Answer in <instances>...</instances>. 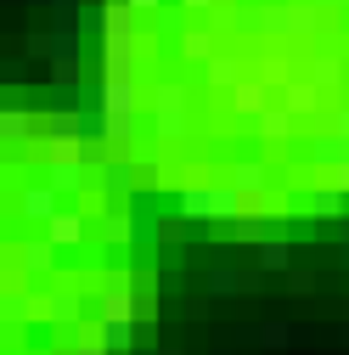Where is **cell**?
Here are the masks:
<instances>
[{
    "mask_svg": "<svg viewBox=\"0 0 349 355\" xmlns=\"http://www.w3.org/2000/svg\"><path fill=\"white\" fill-rule=\"evenodd\" d=\"M39 175L57 187V192H84V187H96V175L91 164H84V141H39Z\"/></svg>",
    "mask_w": 349,
    "mask_h": 355,
    "instance_id": "1",
    "label": "cell"
},
{
    "mask_svg": "<svg viewBox=\"0 0 349 355\" xmlns=\"http://www.w3.org/2000/svg\"><path fill=\"white\" fill-rule=\"evenodd\" d=\"M181 214L192 220H242V187H231V175L226 181H192L181 187Z\"/></svg>",
    "mask_w": 349,
    "mask_h": 355,
    "instance_id": "2",
    "label": "cell"
},
{
    "mask_svg": "<svg viewBox=\"0 0 349 355\" xmlns=\"http://www.w3.org/2000/svg\"><path fill=\"white\" fill-rule=\"evenodd\" d=\"M57 271V243L39 232V237H12L6 243V282L17 277H34V282H46Z\"/></svg>",
    "mask_w": 349,
    "mask_h": 355,
    "instance_id": "3",
    "label": "cell"
},
{
    "mask_svg": "<svg viewBox=\"0 0 349 355\" xmlns=\"http://www.w3.org/2000/svg\"><path fill=\"white\" fill-rule=\"evenodd\" d=\"M152 130H158V141L186 136V91L181 85H158L152 91Z\"/></svg>",
    "mask_w": 349,
    "mask_h": 355,
    "instance_id": "4",
    "label": "cell"
},
{
    "mask_svg": "<svg viewBox=\"0 0 349 355\" xmlns=\"http://www.w3.org/2000/svg\"><path fill=\"white\" fill-rule=\"evenodd\" d=\"M136 6L129 0H107V28H102V57H129L136 51Z\"/></svg>",
    "mask_w": 349,
    "mask_h": 355,
    "instance_id": "5",
    "label": "cell"
},
{
    "mask_svg": "<svg viewBox=\"0 0 349 355\" xmlns=\"http://www.w3.org/2000/svg\"><path fill=\"white\" fill-rule=\"evenodd\" d=\"M57 198H62V192L46 181V175H39L34 187H17V198H12V220H28V226H46V220L62 209Z\"/></svg>",
    "mask_w": 349,
    "mask_h": 355,
    "instance_id": "6",
    "label": "cell"
},
{
    "mask_svg": "<svg viewBox=\"0 0 349 355\" xmlns=\"http://www.w3.org/2000/svg\"><path fill=\"white\" fill-rule=\"evenodd\" d=\"M79 40L84 34H51V85H57V91H68V85L79 79Z\"/></svg>",
    "mask_w": 349,
    "mask_h": 355,
    "instance_id": "7",
    "label": "cell"
},
{
    "mask_svg": "<svg viewBox=\"0 0 349 355\" xmlns=\"http://www.w3.org/2000/svg\"><path fill=\"white\" fill-rule=\"evenodd\" d=\"M39 232H46L57 248H73V243H84V232H91V214H84V209H57Z\"/></svg>",
    "mask_w": 349,
    "mask_h": 355,
    "instance_id": "8",
    "label": "cell"
},
{
    "mask_svg": "<svg viewBox=\"0 0 349 355\" xmlns=\"http://www.w3.org/2000/svg\"><path fill=\"white\" fill-rule=\"evenodd\" d=\"M141 91H136V73H118V79H102V107L107 113H136Z\"/></svg>",
    "mask_w": 349,
    "mask_h": 355,
    "instance_id": "9",
    "label": "cell"
},
{
    "mask_svg": "<svg viewBox=\"0 0 349 355\" xmlns=\"http://www.w3.org/2000/svg\"><path fill=\"white\" fill-rule=\"evenodd\" d=\"M46 304H51V322H57V327H84V299H79V288H57V293H46Z\"/></svg>",
    "mask_w": 349,
    "mask_h": 355,
    "instance_id": "10",
    "label": "cell"
},
{
    "mask_svg": "<svg viewBox=\"0 0 349 355\" xmlns=\"http://www.w3.org/2000/svg\"><path fill=\"white\" fill-rule=\"evenodd\" d=\"M231 107H237L242 119H259V113L271 107V85H265V79H248V85H237V91H231Z\"/></svg>",
    "mask_w": 349,
    "mask_h": 355,
    "instance_id": "11",
    "label": "cell"
},
{
    "mask_svg": "<svg viewBox=\"0 0 349 355\" xmlns=\"http://www.w3.org/2000/svg\"><path fill=\"white\" fill-rule=\"evenodd\" d=\"M46 136H51V141H84V113H79V107L46 113Z\"/></svg>",
    "mask_w": 349,
    "mask_h": 355,
    "instance_id": "12",
    "label": "cell"
},
{
    "mask_svg": "<svg viewBox=\"0 0 349 355\" xmlns=\"http://www.w3.org/2000/svg\"><path fill=\"white\" fill-rule=\"evenodd\" d=\"M343 203H349V192H338V181H327V187H316L304 198V209L321 214V220H343Z\"/></svg>",
    "mask_w": 349,
    "mask_h": 355,
    "instance_id": "13",
    "label": "cell"
},
{
    "mask_svg": "<svg viewBox=\"0 0 349 355\" xmlns=\"http://www.w3.org/2000/svg\"><path fill=\"white\" fill-rule=\"evenodd\" d=\"M293 119H298L293 107H265L253 124H259V136H265V141H287L293 136Z\"/></svg>",
    "mask_w": 349,
    "mask_h": 355,
    "instance_id": "14",
    "label": "cell"
},
{
    "mask_svg": "<svg viewBox=\"0 0 349 355\" xmlns=\"http://www.w3.org/2000/svg\"><path fill=\"white\" fill-rule=\"evenodd\" d=\"M136 214H124V209H107L102 214V243H136Z\"/></svg>",
    "mask_w": 349,
    "mask_h": 355,
    "instance_id": "15",
    "label": "cell"
},
{
    "mask_svg": "<svg viewBox=\"0 0 349 355\" xmlns=\"http://www.w3.org/2000/svg\"><path fill=\"white\" fill-rule=\"evenodd\" d=\"M28 130H34V119H28L23 107H6V113H0V141H6V147H23Z\"/></svg>",
    "mask_w": 349,
    "mask_h": 355,
    "instance_id": "16",
    "label": "cell"
},
{
    "mask_svg": "<svg viewBox=\"0 0 349 355\" xmlns=\"http://www.w3.org/2000/svg\"><path fill=\"white\" fill-rule=\"evenodd\" d=\"M203 68H208V91H220V96H226V91H237V62H231V57L214 51Z\"/></svg>",
    "mask_w": 349,
    "mask_h": 355,
    "instance_id": "17",
    "label": "cell"
},
{
    "mask_svg": "<svg viewBox=\"0 0 349 355\" xmlns=\"http://www.w3.org/2000/svg\"><path fill=\"white\" fill-rule=\"evenodd\" d=\"M231 187H242V192H259V187H271V169L259 164V158H248V164H237V169H231Z\"/></svg>",
    "mask_w": 349,
    "mask_h": 355,
    "instance_id": "18",
    "label": "cell"
},
{
    "mask_svg": "<svg viewBox=\"0 0 349 355\" xmlns=\"http://www.w3.org/2000/svg\"><path fill=\"white\" fill-rule=\"evenodd\" d=\"M242 288H253L242 271H226V265H220V271H208V293H214V299H231V293H242Z\"/></svg>",
    "mask_w": 349,
    "mask_h": 355,
    "instance_id": "19",
    "label": "cell"
},
{
    "mask_svg": "<svg viewBox=\"0 0 349 355\" xmlns=\"http://www.w3.org/2000/svg\"><path fill=\"white\" fill-rule=\"evenodd\" d=\"M181 51H186L192 62H208V57H214V34H208V28H186V34H181Z\"/></svg>",
    "mask_w": 349,
    "mask_h": 355,
    "instance_id": "20",
    "label": "cell"
},
{
    "mask_svg": "<svg viewBox=\"0 0 349 355\" xmlns=\"http://www.w3.org/2000/svg\"><path fill=\"white\" fill-rule=\"evenodd\" d=\"M102 338H107L113 355L118 349H136V322H102Z\"/></svg>",
    "mask_w": 349,
    "mask_h": 355,
    "instance_id": "21",
    "label": "cell"
},
{
    "mask_svg": "<svg viewBox=\"0 0 349 355\" xmlns=\"http://www.w3.org/2000/svg\"><path fill=\"white\" fill-rule=\"evenodd\" d=\"M316 102H321V91H316V85H287V102L282 107H293V113H316Z\"/></svg>",
    "mask_w": 349,
    "mask_h": 355,
    "instance_id": "22",
    "label": "cell"
},
{
    "mask_svg": "<svg viewBox=\"0 0 349 355\" xmlns=\"http://www.w3.org/2000/svg\"><path fill=\"white\" fill-rule=\"evenodd\" d=\"M287 243L282 237H265V243H259V265H265V271H287Z\"/></svg>",
    "mask_w": 349,
    "mask_h": 355,
    "instance_id": "23",
    "label": "cell"
},
{
    "mask_svg": "<svg viewBox=\"0 0 349 355\" xmlns=\"http://www.w3.org/2000/svg\"><path fill=\"white\" fill-rule=\"evenodd\" d=\"M259 344H271V349H287V344H293V327H287V322H271V327H259Z\"/></svg>",
    "mask_w": 349,
    "mask_h": 355,
    "instance_id": "24",
    "label": "cell"
},
{
    "mask_svg": "<svg viewBox=\"0 0 349 355\" xmlns=\"http://www.w3.org/2000/svg\"><path fill=\"white\" fill-rule=\"evenodd\" d=\"M23 51H28V57H51V40H46V34H28Z\"/></svg>",
    "mask_w": 349,
    "mask_h": 355,
    "instance_id": "25",
    "label": "cell"
},
{
    "mask_svg": "<svg viewBox=\"0 0 349 355\" xmlns=\"http://www.w3.org/2000/svg\"><path fill=\"white\" fill-rule=\"evenodd\" d=\"M338 243H343V265H349V214L338 220Z\"/></svg>",
    "mask_w": 349,
    "mask_h": 355,
    "instance_id": "26",
    "label": "cell"
},
{
    "mask_svg": "<svg viewBox=\"0 0 349 355\" xmlns=\"http://www.w3.org/2000/svg\"><path fill=\"white\" fill-rule=\"evenodd\" d=\"M181 6H186V12H214L220 0H181Z\"/></svg>",
    "mask_w": 349,
    "mask_h": 355,
    "instance_id": "27",
    "label": "cell"
},
{
    "mask_svg": "<svg viewBox=\"0 0 349 355\" xmlns=\"http://www.w3.org/2000/svg\"><path fill=\"white\" fill-rule=\"evenodd\" d=\"M332 181H338V192H349V164H338V169H332Z\"/></svg>",
    "mask_w": 349,
    "mask_h": 355,
    "instance_id": "28",
    "label": "cell"
},
{
    "mask_svg": "<svg viewBox=\"0 0 349 355\" xmlns=\"http://www.w3.org/2000/svg\"><path fill=\"white\" fill-rule=\"evenodd\" d=\"M129 6H136V12H158V6H163V0H129Z\"/></svg>",
    "mask_w": 349,
    "mask_h": 355,
    "instance_id": "29",
    "label": "cell"
},
{
    "mask_svg": "<svg viewBox=\"0 0 349 355\" xmlns=\"http://www.w3.org/2000/svg\"><path fill=\"white\" fill-rule=\"evenodd\" d=\"M51 12H79V0H51Z\"/></svg>",
    "mask_w": 349,
    "mask_h": 355,
    "instance_id": "30",
    "label": "cell"
},
{
    "mask_svg": "<svg viewBox=\"0 0 349 355\" xmlns=\"http://www.w3.org/2000/svg\"><path fill=\"white\" fill-rule=\"evenodd\" d=\"M338 136H343V141H349V107H343V113H338Z\"/></svg>",
    "mask_w": 349,
    "mask_h": 355,
    "instance_id": "31",
    "label": "cell"
},
{
    "mask_svg": "<svg viewBox=\"0 0 349 355\" xmlns=\"http://www.w3.org/2000/svg\"><path fill=\"white\" fill-rule=\"evenodd\" d=\"M338 344H343V349H349V322H343V333H338Z\"/></svg>",
    "mask_w": 349,
    "mask_h": 355,
    "instance_id": "32",
    "label": "cell"
},
{
    "mask_svg": "<svg viewBox=\"0 0 349 355\" xmlns=\"http://www.w3.org/2000/svg\"><path fill=\"white\" fill-rule=\"evenodd\" d=\"M332 6H349V0H332Z\"/></svg>",
    "mask_w": 349,
    "mask_h": 355,
    "instance_id": "33",
    "label": "cell"
}]
</instances>
